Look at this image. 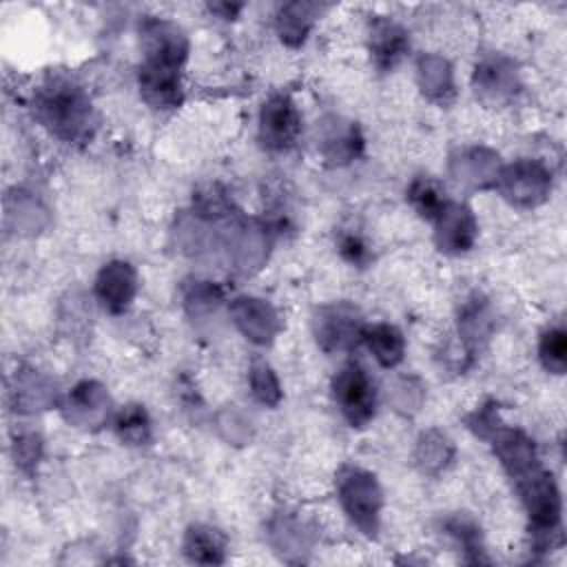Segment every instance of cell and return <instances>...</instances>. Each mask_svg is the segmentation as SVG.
<instances>
[{
	"mask_svg": "<svg viewBox=\"0 0 567 567\" xmlns=\"http://www.w3.org/2000/svg\"><path fill=\"white\" fill-rule=\"evenodd\" d=\"M11 396L18 412H38L51 408L58 399V392L55 383L49 377L29 368L16 372V385L11 390Z\"/></svg>",
	"mask_w": 567,
	"mask_h": 567,
	"instance_id": "cell-20",
	"label": "cell"
},
{
	"mask_svg": "<svg viewBox=\"0 0 567 567\" xmlns=\"http://www.w3.org/2000/svg\"><path fill=\"white\" fill-rule=\"evenodd\" d=\"M270 534H272V540L279 549H288V551H295V549H303L306 547V529L303 525L288 516V514H281L272 520L270 525Z\"/></svg>",
	"mask_w": 567,
	"mask_h": 567,
	"instance_id": "cell-31",
	"label": "cell"
},
{
	"mask_svg": "<svg viewBox=\"0 0 567 567\" xmlns=\"http://www.w3.org/2000/svg\"><path fill=\"white\" fill-rule=\"evenodd\" d=\"M538 359L551 374H563L567 368V334L563 328H549L540 334Z\"/></svg>",
	"mask_w": 567,
	"mask_h": 567,
	"instance_id": "cell-28",
	"label": "cell"
},
{
	"mask_svg": "<svg viewBox=\"0 0 567 567\" xmlns=\"http://www.w3.org/2000/svg\"><path fill=\"white\" fill-rule=\"evenodd\" d=\"M337 498L346 516L357 525L365 536L374 538L379 532L383 492L377 476L359 465H343L334 478Z\"/></svg>",
	"mask_w": 567,
	"mask_h": 567,
	"instance_id": "cell-2",
	"label": "cell"
},
{
	"mask_svg": "<svg viewBox=\"0 0 567 567\" xmlns=\"http://www.w3.org/2000/svg\"><path fill=\"white\" fill-rule=\"evenodd\" d=\"M416 80L423 95L432 102L447 104L454 97L452 64L439 53H423L416 60Z\"/></svg>",
	"mask_w": 567,
	"mask_h": 567,
	"instance_id": "cell-21",
	"label": "cell"
},
{
	"mask_svg": "<svg viewBox=\"0 0 567 567\" xmlns=\"http://www.w3.org/2000/svg\"><path fill=\"white\" fill-rule=\"evenodd\" d=\"M392 401L396 405V410H403V412H416L421 401H423V388L416 379H399L392 388Z\"/></svg>",
	"mask_w": 567,
	"mask_h": 567,
	"instance_id": "cell-34",
	"label": "cell"
},
{
	"mask_svg": "<svg viewBox=\"0 0 567 567\" xmlns=\"http://www.w3.org/2000/svg\"><path fill=\"white\" fill-rule=\"evenodd\" d=\"M230 317L241 334L257 346H268L281 328L277 310L259 297H235L230 303Z\"/></svg>",
	"mask_w": 567,
	"mask_h": 567,
	"instance_id": "cell-15",
	"label": "cell"
},
{
	"mask_svg": "<svg viewBox=\"0 0 567 567\" xmlns=\"http://www.w3.org/2000/svg\"><path fill=\"white\" fill-rule=\"evenodd\" d=\"M494 326V317L489 310V303L474 295L472 299H467L458 312V341L474 352L483 341H487L489 332Z\"/></svg>",
	"mask_w": 567,
	"mask_h": 567,
	"instance_id": "cell-22",
	"label": "cell"
},
{
	"mask_svg": "<svg viewBox=\"0 0 567 567\" xmlns=\"http://www.w3.org/2000/svg\"><path fill=\"white\" fill-rule=\"evenodd\" d=\"M184 554L190 563L219 565L226 558V540L221 532L210 525H190L184 534Z\"/></svg>",
	"mask_w": 567,
	"mask_h": 567,
	"instance_id": "cell-23",
	"label": "cell"
},
{
	"mask_svg": "<svg viewBox=\"0 0 567 567\" xmlns=\"http://www.w3.org/2000/svg\"><path fill=\"white\" fill-rule=\"evenodd\" d=\"M368 49L374 60V66L379 71H390L408 53L410 35L399 22L390 18H374L368 31Z\"/></svg>",
	"mask_w": 567,
	"mask_h": 567,
	"instance_id": "cell-17",
	"label": "cell"
},
{
	"mask_svg": "<svg viewBox=\"0 0 567 567\" xmlns=\"http://www.w3.org/2000/svg\"><path fill=\"white\" fill-rule=\"evenodd\" d=\"M301 131V117L295 102L277 93L259 111V140L268 151H288Z\"/></svg>",
	"mask_w": 567,
	"mask_h": 567,
	"instance_id": "cell-8",
	"label": "cell"
},
{
	"mask_svg": "<svg viewBox=\"0 0 567 567\" xmlns=\"http://www.w3.org/2000/svg\"><path fill=\"white\" fill-rule=\"evenodd\" d=\"M337 248H339V252L346 261H350L352 266H359V268H363L372 259V252H370L365 239L359 233H352V230H343L339 235Z\"/></svg>",
	"mask_w": 567,
	"mask_h": 567,
	"instance_id": "cell-33",
	"label": "cell"
},
{
	"mask_svg": "<svg viewBox=\"0 0 567 567\" xmlns=\"http://www.w3.org/2000/svg\"><path fill=\"white\" fill-rule=\"evenodd\" d=\"M319 148L330 164H348L361 155L363 135L357 122L332 115L321 122Z\"/></svg>",
	"mask_w": 567,
	"mask_h": 567,
	"instance_id": "cell-18",
	"label": "cell"
},
{
	"mask_svg": "<svg viewBox=\"0 0 567 567\" xmlns=\"http://www.w3.org/2000/svg\"><path fill=\"white\" fill-rule=\"evenodd\" d=\"M140 35H142L144 60H159V62L184 66L188 58V38L175 22L162 20V18H148L144 20Z\"/></svg>",
	"mask_w": 567,
	"mask_h": 567,
	"instance_id": "cell-14",
	"label": "cell"
},
{
	"mask_svg": "<svg viewBox=\"0 0 567 567\" xmlns=\"http://www.w3.org/2000/svg\"><path fill=\"white\" fill-rule=\"evenodd\" d=\"M95 299L111 315H122L135 299L137 272L128 261L115 259L100 268L95 277Z\"/></svg>",
	"mask_w": 567,
	"mask_h": 567,
	"instance_id": "cell-12",
	"label": "cell"
},
{
	"mask_svg": "<svg viewBox=\"0 0 567 567\" xmlns=\"http://www.w3.org/2000/svg\"><path fill=\"white\" fill-rule=\"evenodd\" d=\"M363 321L348 301L328 303L312 315V334L323 352H348L363 341Z\"/></svg>",
	"mask_w": 567,
	"mask_h": 567,
	"instance_id": "cell-4",
	"label": "cell"
},
{
	"mask_svg": "<svg viewBox=\"0 0 567 567\" xmlns=\"http://www.w3.org/2000/svg\"><path fill=\"white\" fill-rule=\"evenodd\" d=\"M494 186L512 206L532 208L547 199L551 188V175L540 162L518 159L501 166Z\"/></svg>",
	"mask_w": 567,
	"mask_h": 567,
	"instance_id": "cell-5",
	"label": "cell"
},
{
	"mask_svg": "<svg viewBox=\"0 0 567 567\" xmlns=\"http://www.w3.org/2000/svg\"><path fill=\"white\" fill-rule=\"evenodd\" d=\"M474 93L487 104H505L520 91V78L514 60L492 53L474 66L472 75Z\"/></svg>",
	"mask_w": 567,
	"mask_h": 567,
	"instance_id": "cell-7",
	"label": "cell"
},
{
	"mask_svg": "<svg viewBox=\"0 0 567 567\" xmlns=\"http://www.w3.org/2000/svg\"><path fill=\"white\" fill-rule=\"evenodd\" d=\"M363 343L372 352V357L383 368H394L403 361L405 354V339L401 330L392 323H374L365 326L363 330Z\"/></svg>",
	"mask_w": 567,
	"mask_h": 567,
	"instance_id": "cell-25",
	"label": "cell"
},
{
	"mask_svg": "<svg viewBox=\"0 0 567 567\" xmlns=\"http://www.w3.org/2000/svg\"><path fill=\"white\" fill-rule=\"evenodd\" d=\"M487 439L492 441L496 458L501 461L505 472L514 478V483L540 467L534 441L525 432L516 427L498 425Z\"/></svg>",
	"mask_w": 567,
	"mask_h": 567,
	"instance_id": "cell-13",
	"label": "cell"
},
{
	"mask_svg": "<svg viewBox=\"0 0 567 567\" xmlns=\"http://www.w3.org/2000/svg\"><path fill=\"white\" fill-rule=\"evenodd\" d=\"M516 489L529 514L534 534L536 536L551 534L560 518V496L551 476L538 467L529 476L516 481Z\"/></svg>",
	"mask_w": 567,
	"mask_h": 567,
	"instance_id": "cell-6",
	"label": "cell"
},
{
	"mask_svg": "<svg viewBox=\"0 0 567 567\" xmlns=\"http://www.w3.org/2000/svg\"><path fill=\"white\" fill-rule=\"evenodd\" d=\"M332 399L352 427H365L377 414V388L359 361H348L334 374Z\"/></svg>",
	"mask_w": 567,
	"mask_h": 567,
	"instance_id": "cell-3",
	"label": "cell"
},
{
	"mask_svg": "<svg viewBox=\"0 0 567 567\" xmlns=\"http://www.w3.org/2000/svg\"><path fill=\"white\" fill-rule=\"evenodd\" d=\"M323 9L326 7L319 2H301V0L281 4L275 18V27L281 42L288 47L303 44L315 20L321 16Z\"/></svg>",
	"mask_w": 567,
	"mask_h": 567,
	"instance_id": "cell-19",
	"label": "cell"
},
{
	"mask_svg": "<svg viewBox=\"0 0 567 567\" xmlns=\"http://www.w3.org/2000/svg\"><path fill=\"white\" fill-rule=\"evenodd\" d=\"M445 527L467 554L474 551V560H481V556H478L481 554V538H478V529H476L474 523L456 516V518H450Z\"/></svg>",
	"mask_w": 567,
	"mask_h": 567,
	"instance_id": "cell-35",
	"label": "cell"
},
{
	"mask_svg": "<svg viewBox=\"0 0 567 567\" xmlns=\"http://www.w3.org/2000/svg\"><path fill=\"white\" fill-rule=\"evenodd\" d=\"M498 171H501L498 155L485 146L463 148L450 159V173L454 182L467 188L494 186Z\"/></svg>",
	"mask_w": 567,
	"mask_h": 567,
	"instance_id": "cell-16",
	"label": "cell"
},
{
	"mask_svg": "<svg viewBox=\"0 0 567 567\" xmlns=\"http://www.w3.org/2000/svg\"><path fill=\"white\" fill-rule=\"evenodd\" d=\"M454 458V443L441 430H427L414 447V463L423 474L439 476Z\"/></svg>",
	"mask_w": 567,
	"mask_h": 567,
	"instance_id": "cell-24",
	"label": "cell"
},
{
	"mask_svg": "<svg viewBox=\"0 0 567 567\" xmlns=\"http://www.w3.org/2000/svg\"><path fill=\"white\" fill-rule=\"evenodd\" d=\"M408 202L421 217L434 221V217L443 210V206L450 199L432 177H414L412 184L408 186Z\"/></svg>",
	"mask_w": 567,
	"mask_h": 567,
	"instance_id": "cell-27",
	"label": "cell"
},
{
	"mask_svg": "<svg viewBox=\"0 0 567 567\" xmlns=\"http://www.w3.org/2000/svg\"><path fill=\"white\" fill-rule=\"evenodd\" d=\"M137 84L144 102L153 109L168 111L182 104V66L159 60H142L137 71Z\"/></svg>",
	"mask_w": 567,
	"mask_h": 567,
	"instance_id": "cell-9",
	"label": "cell"
},
{
	"mask_svg": "<svg viewBox=\"0 0 567 567\" xmlns=\"http://www.w3.org/2000/svg\"><path fill=\"white\" fill-rule=\"evenodd\" d=\"M38 120L64 142H84L93 128L89 95L69 78L51 75L35 93Z\"/></svg>",
	"mask_w": 567,
	"mask_h": 567,
	"instance_id": "cell-1",
	"label": "cell"
},
{
	"mask_svg": "<svg viewBox=\"0 0 567 567\" xmlns=\"http://www.w3.org/2000/svg\"><path fill=\"white\" fill-rule=\"evenodd\" d=\"M498 414L494 410V405H483L478 408L470 419H467V427L474 430L478 436L487 439L496 427H498Z\"/></svg>",
	"mask_w": 567,
	"mask_h": 567,
	"instance_id": "cell-36",
	"label": "cell"
},
{
	"mask_svg": "<svg viewBox=\"0 0 567 567\" xmlns=\"http://www.w3.org/2000/svg\"><path fill=\"white\" fill-rule=\"evenodd\" d=\"M62 416L73 427L93 430L104 425L111 414V396L97 381H80L60 405Z\"/></svg>",
	"mask_w": 567,
	"mask_h": 567,
	"instance_id": "cell-11",
	"label": "cell"
},
{
	"mask_svg": "<svg viewBox=\"0 0 567 567\" xmlns=\"http://www.w3.org/2000/svg\"><path fill=\"white\" fill-rule=\"evenodd\" d=\"M248 385H250L252 396H255L261 405L275 408V405L281 401V385H279V379H277L275 370H272L268 363H264V361H255V363L250 365Z\"/></svg>",
	"mask_w": 567,
	"mask_h": 567,
	"instance_id": "cell-29",
	"label": "cell"
},
{
	"mask_svg": "<svg viewBox=\"0 0 567 567\" xmlns=\"http://www.w3.org/2000/svg\"><path fill=\"white\" fill-rule=\"evenodd\" d=\"M42 456V439L33 432L18 434L13 441V458L22 472H33Z\"/></svg>",
	"mask_w": 567,
	"mask_h": 567,
	"instance_id": "cell-32",
	"label": "cell"
},
{
	"mask_svg": "<svg viewBox=\"0 0 567 567\" xmlns=\"http://www.w3.org/2000/svg\"><path fill=\"white\" fill-rule=\"evenodd\" d=\"M476 235V217L472 208L461 202H447L434 217V244L441 252L463 255L474 246Z\"/></svg>",
	"mask_w": 567,
	"mask_h": 567,
	"instance_id": "cell-10",
	"label": "cell"
},
{
	"mask_svg": "<svg viewBox=\"0 0 567 567\" xmlns=\"http://www.w3.org/2000/svg\"><path fill=\"white\" fill-rule=\"evenodd\" d=\"M113 430L117 439L126 445H146L153 436L148 412L140 403H128L120 408L113 419Z\"/></svg>",
	"mask_w": 567,
	"mask_h": 567,
	"instance_id": "cell-26",
	"label": "cell"
},
{
	"mask_svg": "<svg viewBox=\"0 0 567 567\" xmlns=\"http://www.w3.org/2000/svg\"><path fill=\"white\" fill-rule=\"evenodd\" d=\"M221 303V290L210 281H193L184 290V306L190 317H206Z\"/></svg>",
	"mask_w": 567,
	"mask_h": 567,
	"instance_id": "cell-30",
	"label": "cell"
},
{
	"mask_svg": "<svg viewBox=\"0 0 567 567\" xmlns=\"http://www.w3.org/2000/svg\"><path fill=\"white\" fill-rule=\"evenodd\" d=\"M208 9H210L213 13H217L219 18L230 20V18H235V16L244 9V4H228V2H219V4H208Z\"/></svg>",
	"mask_w": 567,
	"mask_h": 567,
	"instance_id": "cell-37",
	"label": "cell"
}]
</instances>
